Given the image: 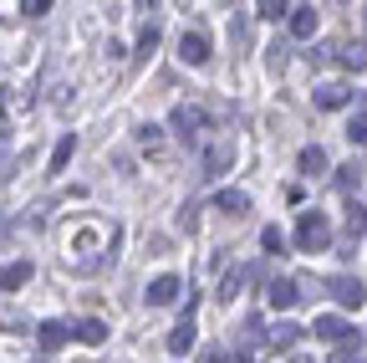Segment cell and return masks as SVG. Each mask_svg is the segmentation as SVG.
Segmentation results:
<instances>
[{"label": "cell", "instance_id": "cell-19", "mask_svg": "<svg viewBox=\"0 0 367 363\" xmlns=\"http://www.w3.org/2000/svg\"><path fill=\"white\" fill-rule=\"evenodd\" d=\"M72 154H77V138L67 133V138H61V143L51 148V169H67V164H72Z\"/></svg>", "mask_w": 367, "mask_h": 363}, {"label": "cell", "instance_id": "cell-24", "mask_svg": "<svg viewBox=\"0 0 367 363\" xmlns=\"http://www.w3.org/2000/svg\"><path fill=\"white\" fill-rule=\"evenodd\" d=\"M138 143L148 148V154H158V143H163V133H158L154 123H148V128H138Z\"/></svg>", "mask_w": 367, "mask_h": 363}, {"label": "cell", "instance_id": "cell-7", "mask_svg": "<svg viewBox=\"0 0 367 363\" xmlns=\"http://www.w3.org/2000/svg\"><path fill=\"white\" fill-rule=\"evenodd\" d=\"M26 282H31V261H6L0 266V292H15Z\"/></svg>", "mask_w": 367, "mask_h": 363}, {"label": "cell", "instance_id": "cell-9", "mask_svg": "<svg viewBox=\"0 0 367 363\" xmlns=\"http://www.w3.org/2000/svg\"><path fill=\"white\" fill-rule=\"evenodd\" d=\"M179 297V276H158L154 287H148V307H168Z\"/></svg>", "mask_w": 367, "mask_h": 363}, {"label": "cell", "instance_id": "cell-4", "mask_svg": "<svg viewBox=\"0 0 367 363\" xmlns=\"http://www.w3.org/2000/svg\"><path fill=\"white\" fill-rule=\"evenodd\" d=\"M332 297H337V302L347 307V312H357V307L367 302V292H362L357 276H332Z\"/></svg>", "mask_w": 367, "mask_h": 363}, {"label": "cell", "instance_id": "cell-6", "mask_svg": "<svg viewBox=\"0 0 367 363\" xmlns=\"http://www.w3.org/2000/svg\"><path fill=\"white\" fill-rule=\"evenodd\" d=\"M296 338H301L296 323H275V328L266 333V348H270V353H286V348H296Z\"/></svg>", "mask_w": 367, "mask_h": 363}, {"label": "cell", "instance_id": "cell-20", "mask_svg": "<svg viewBox=\"0 0 367 363\" xmlns=\"http://www.w3.org/2000/svg\"><path fill=\"white\" fill-rule=\"evenodd\" d=\"M158 47V20H143V36H138V56H154Z\"/></svg>", "mask_w": 367, "mask_h": 363}, {"label": "cell", "instance_id": "cell-10", "mask_svg": "<svg viewBox=\"0 0 367 363\" xmlns=\"http://www.w3.org/2000/svg\"><path fill=\"white\" fill-rule=\"evenodd\" d=\"M36 343H41V353H56L61 343H67V323H41L36 328Z\"/></svg>", "mask_w": 367, "mask_h": 363}, {"label": "cell", "instance_id": "cell-17", "mask_svg": "<svg viewBox=\"0 0 367 363\" xmlns=\"http://www.w3.org/2000/svg\"><path fill=\"white\" fill-rule=\"evenodd\" d=\"M342 225H347V236H352V241L367 236V210H362V205H347V220H342Z\"/></svg>", "mask_w": 367, "mask_h": 363}, {"label": "cell", "instance_id": "cell-27", "mask_svg": "<svg viewBox=\"0 0 367 363\" xmlns=\"http://www.w3.org/2000/svg\"><path fill=\"white\" fill-rule=\"evenodd\" d=\"M332 363H352V358H347V353H337V358H332Z\"/></svg>", "mask_w": 367, "mask_h": 363}, {"label": "cell", "instance_id": "cell-14", "mask_svg": "<svg viewBox=\"0 0 367 363\" xmlns=\"http://www.w3.org/2000/svg\"><path fill=\"white\" fill-rule=\"evenodd\" d=\"M214 205H220L225 215H245V210H250V200H245V189H225V195L214 200Z\"/></svg>", "mask_w": 367, "mask_h": 363}, {"label": "cell", "instance_id": "cell-22", "mask_svg": "<svg viewBox=\"0 0 367 363\" xmlns=\"http://www.w3.org/2000/svg\"><path fill=\"white\" fill-rule=\"evenodd\" d=\"M77 338H82V343H102V338H107V328L97 323V317H87V323L77 328Z\"/></svg>", "mask_w": 367, "mask_h": 363}, {"label": "cell", "instance_id": "cell-3", "mask_svg": "<svg viewBox=\"0 0 367 363\" xmlns=\"http://www.w3.org/2000/svg\"><path fill=\"white\" fill-rule=\"evenodd\" d=\"M316 338L321 343H337V348H357V333L342 317H316Z\"/></svg>", "mask_w": 367, "mask_h": 363}, {"label": "cell", "instance_id": "cell-21", "mask_svg": "<svg viewBox=\"0 0 367 363\" xmlns=\"http://www.w3.org/2000/svg\"><path fill=\"white\" fill-rule=\"evenodd\" d=\"M347 138H352V143H367V108H357V113L347 118Z\"/></svg>", "mask_w": 367, "mask_h": 363}, {"label": "cell", "instance_id": "cell-15", "mask_svg": "<svg viewBox=\"0 0 367 363\" xmlns=\"http://www.w3.org/2000/svg\"><path fill=\"white\" fill-rule=\"evenodd\" d=\"M189 348H194V323H179L168 333V353H189Z\"/></svg>", "mask_w": 367, "mask_h": 363}, {"label": "cell", "instance_id": "cell-25", "mask_svg": "<svg viewBox=\"0 0 367 363\" xmlns=\"http://www.w3.org/2000/svg\"><path fill=\"white\" fill-rule=\"evenodd\" d=\"M261 246H266L270 256H280V246H286V236H280V230H275V225H266V236H261Z\"/></svg>", "mask_w": 367, "mask_h": 363}, {"label": "cell", "instance_id": "cell-13", "mask_svg": "<svg viewBox=\"0 0 367 363\" xmlns=\"http://www.w3.org/2000/svg\"><path fill=\"white\" fill-rule=\"evenodd\" d=\"M230 159H235V148H230V143H214L209 154H204V174H220V169H225Z\"/></svg>", "mask_w": 367, "mask_h": 363}, {"label": "cell", "instance_id": "cell-12", "mask_svg": "<svg viewBox=\"0 0 367 363\" xmlns=\"http://www.w3.org/2000/svg\"><path fill=\"white\" fill-rule=\"evenodd\" d=\"M291 31H296L301 41L316 36V11H311V6H296V11H291Z\"/></svg>", "mask_w": 367, "mask_h": 363}, {"label": "cell", "instance_id": "cell-18", "mask_svg": "<svg viewBox=\"0 0 367 363\" xmlns=\"http://www.w3.org/2000/svg\"><path fill=\"white\" fill-rule=\"evenodd\" d=\"M255 16H261V20H286L291 6H286V0H261V6H255Z\"/></svg>", "mask_w": 367, "mask_h": 363}, {"label": "cell", "instance_id": "cell-26", "mask_svg": "<svg viewBox=\"0 0 367 363\" xmlns=\"http://www.w3.org/2000/svg\"><path fill=\"white\" fill-rule=\"evenodd\" d=\"M357 179H362V164H347V169H342V179H337V184H342V189H352Z\"/></svg>", "mask_w": 367, "mask_h": 363}, {"label": "cell", "instance_id": "cell-2", "mask_svg": "<svg viewBox=\"0 0 367 363\" xmlns=\"http://www.w3.org/2000/svg\"><path fill=\"white\" fill-rule=\"evenodd\" d=\"M168 123H174V133H179L184 143H199V138H204V113H199V108H189V102H179Z\"/></svg>", "mask_w": 367, "mask_h": 363}, {"label": "cell", "instance_id": "cell-16", "mask_svg": "<svg viewBox=\"0 0 367 363\" xmlns=\"http://www.w3.org/2000/svg\"><path fill=\"white\" fill-rule=\"evenodd\" d=\"M352 97V88H316V108H342Z\"/></svg>", "mask_w": 367, "mask_h": 363}, {"label": "cell", "instance_id": "cell-1", "mask_svg": "<svg viewBox=\"0 0 367 363\" xmlns=\"http://www.w3.org/2000/svg\"><path fill=\"white\" fill-rule=\"evenodd\" d=\"M296 246L301 251H327L332 246V225H327V215H301V225H296Z\"/></svg>", "mask_w": 367, "mask_h": 363}, {"label": "cell", "instance_id": "cell-11", "mask_svg": "<svg viewBox=\"0 0 367 363\" xmlns=\"http://www.w3.org/2000/svg\"><path fill=\"white\" fill-rule=\"evenodd\" d=\"M337 61H342V67H347V72H362V67H367V47H362V41H342Z\"/></svg>", "mask_w": 367, "mask_h": 363}, {"label": "cell", "instance_id": "cell-23", "mask_svg": "<svg viewBox=\"0 0 367 363\" xmlns=\"http://www.w3.org/2000/svg\"><path fill=\"white\" fill-rule=\"evenodd\" d=\"M301 169H306V174H321V169H327V154H321V148H306V154H301Z\"/></svg>", "mask_w": 367, "mask_h": 363}, {"label": "cell", "instance_id": "cell-5", "mask_svg": "<svg viewBox=\"0 0 367 363\" xmlns=\"http://www.w3.org/2000/svg\"><path fill=\"white\" fill-rule=\"evenodd\" d=\"M179 56L189 61V67H204V61H209V41H204L199 31H184V41H179Z\"/></svg>", "mask_w": 367, "mask_h": 363}, {"label": "cell", "instance_id": "cell-8", "mask_svg": "<svg viewBox=\"0 0 367 363\" xmlns=\"http://www.w3.org/2000/svg\"><path fill=\"white\" fill-rule=\"evenodd\" d=\"M296 297H301V292H296V282H270V287H266V302H270L275 312L296 307Z\"/></svg>", "mask_w": 367, "mask_h": 363}]
</instances>
